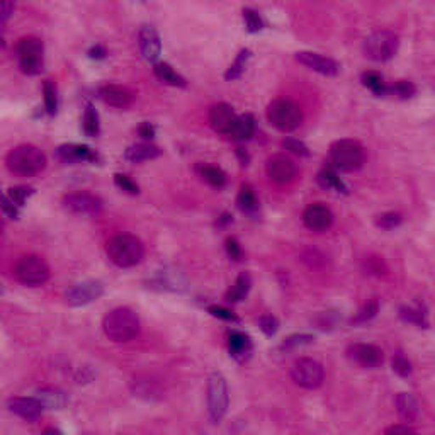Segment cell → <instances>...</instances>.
I'll use <instances>...</instances> for the list:
<instances>
[{"label":"cell","instance_id":"4fadbf2b","mask_svg":"<svg viewBox=\"0 0 435 435\" xmlns=\"http://www.w3.org/2000/svg\"><path fill=\"white\" fill-rule=\"evenodd\" d=\"M240 116L233 110V108L227 102H218L209 109V124L216 133L227 134L231 136L235 131L236 124H238Z\"/></svg>","mask_w":435,"mask_h":435},{"label":"cell","instance_id":"d4e9b609","mask_svg":"<svg viewBox=\"0 0 435 435\" xmlns=\"http://www.w3.org/2000/svg\"><path fill=\"white\" fill-rule=\"evenodd\" d=\"M36 398L41 401V405L45 406V408L60 410L65 408L66 403H69L66 394L63 393L62 390H58V387H41V390H38Z\"/></svg>","mask_w":435,"mask_h":435},{"label":"cell","instance_id":"9c48e42d","mask_svg":"<svg viewBox=\"0 0 435 435\" xmlns=\"http://www.w3.org/2000/svg\"><path fill=\"white\" fill-rule=\"evenodd\" d=\"M291 378L298 386L304 390H316L323 385L325 379V371L318 361L310 357L298 359L291 367Z\"/></svg>","mask_w":435,"mask_h":435},{"label":"cell","instance_id":"5bb4252c","mask_svg":"<svg viewBox=\"0 0 435 435\" xmlns=\"http://www.w3.org/2000/svg\"><path fill=\"white\" fill-rule=\"evenodd\" d=\"M104 294V286L99 280H85V283H78L66 291L65 299L70 306H85L97 301L101 296Z\"/></svg>","mask_w":435,"mask_h":435},{"label":"cell","instance_id":"d6a6232c","mask_svg":"<svg viewBox=\"0 0 435 435\" xmlns=\"http://www.w3.org/2000/svg\"><path fill=\"white\" fill-rule=\"evenodd\" d=\"M84 133L85 136L89 138H96L101 133V122H99V113L94 108L92 104L85 106V113H84Z\"/></svg>","mask_w":435,"mask_h":435},{"label":"cell","instance_id":"816d5d0a","mask_svg":"<svg viewBox=\"0 0 435 435\" xmlns=\"http://www.w3.org/2000/svg\"><path fill=\"white\" fill-rule=\"evenodd\" d=\"M385 435H417V432L408 425H393L386 430Z\"/></svg>","mask_w":435,"mask_h":435},{"label":"cell","instance_id":"2e32d148","mask_svg":"<svg viewBox=\"0 0 435 435\" xmlns=\"http://www.w3.org/2000/svg\"><path fill=\"white\" fill-rule=\"evenodd\" d=\"M347 357L357 366L367 367V369L381 366L383 361H385L383 350L379 347L371 345V343H352V345L347 347Z\"/></svg>","mask_w":435,"mask_h":435},{"label":"cell","instance_id":"f5cc1de1","mask_svg":"<svg viewBox=\"0 0 435 435\" xmlns=\"http://www.w3.org/2000/svg\"><path fill=\"white\" fill-rule=\"evenodd\" d=\"M87 55H89V58H92V60H104V58L108 57V50H106L102 45H94Z\"/></svg>","mask_w":435,"mask_h":435},{"label":"cell","instance_id":"f907efd6","mask_svg":"<svg viewBox=\"0 0 435 435\" xmlns=\"http://www.w3.org/2000/svg\"><path fill=\"white\" fill-rule=\"evenodd\" d=\"M138 134H140L143 140H153L155 138V126L152 122L143 121L140 126H138Z\"/></svg>","mask_w":435,"mask_h":435},{"label":"cell","instance_id":"836d02e7","mask_svg":"<svg viewBox=\"0 0 435 435\" xmlns=\"http://www.w3.org/2000/svg\"><path fill=\"white\" fill-rule=\"evenodd\" d=\"M361 80H362L364 87H367V89H369L374 96L383 97L387 94V85L385 84V80H383V77L379 73L366 72V73H362Z\"/></svg>","mask_w":435,"mask_h":435},{"label":"cell","instance_id":"f1b7e54d","mask_svg":"<svg viewBox=\"0 0 435 435\" xmlns=\"http://www.w3.org/2000/svg\"><path fill=\"white\" fill-rule=\"evenodd\" d=\"M316 180H318V184L322 185L323 189H327V191L347 194V185L343 184V180L340 179L335 170L323 169L322 172H318V176H316Z\"/></svg>","mask_w":435,"mask_h":435},{"label":"cell","instance_id":"ba28073f","mask_svg":"<svg viewBox=\"0 0 435 435\" xmlns=\"http://www.w3.org/2000/svg\"><path fill=\"white\" fill-rule=\"evenodd\" d=\"M14 278L24 286H43L50 279V267L41 257L24 255L14 266Z\"/></svg>","mask_w":435,"mask_h":435},{"label":"cell","instance_id":"f35d334b","mask_svg":"<svg viewBox=\"0 0 435 435\" xmlns=\"http://www.w3.org/2000/svg\"><path fill=\"white\" fill-rule=\"evenodd\" d=\"M378 310H379L378 301H376V299H371V301H367L361 310H359L355 318H352V323H354V325H359V323L369 322V320H373L374 316L378 315Z\"/></svg>","mask_w":435,"mask_h":435},{"label":"cell","instance_id":"7402d4cb","mask_svg":"<svg viewBox=\"0 0 435 435\" xmlns=\"http://www.w3.org/2000/svg\"><path fill=\"white\" fill-rule=\"evenodd\" d=\"M162 155V150L152 143H134L128 146L124 152V160L131 164H141V162L155 160Z\"/></svg>","mask_w":435,"mask_h":435},{"label":"cell","instance_id":"60d3db41","mask_svg":"<svg viewBox=\"0 0 435 435\" xmlns=\"http://www.w3.org/2000/svg\"><path fill=\"white\" fill-rule=\"evenodd\" d=\"M403 221L401 215H398V213H383V215H379L378 218H376V224H378L379 228H383V230H394V228L399 227Z\"/></svg>","mask_w":435,"mask_h":435},{"label":"cell","instance_id":"ffe728a7","mask_svg":"<svg viewBox=\"0 0 435 435\" xmlns=\"http://www.w3.org/2000/svg\"><path fill=\"white\" fill-rule=\"evenodd\" d=\"M57 158L65 164H80V162H97L99 155L96 150L87 145L66 143L57 148Z\"/></svg>","mask_w":435,"mask_h":435},{"label":"cell","instance_id":"277c9868","mask_svg":"<svg viewBox=\"0 0 435 435\" xmlns=\"http://www.w3.org/2000/svg\"><path fill=\"white\" fill-rule=\"evenodd\" d=\"M267 120L279 131L291 133L303 122V110L291 99H276L269 104Z\"/></svg>","mask_w":435,"mask_h":435},{"label":"cell","instance_id":"30bf717a","mask_svg":"<svg viewBox=\"0 0 435 435\" xmlns=\"http://www.w3.org/2000/svg\"><path fill=\"white\" fill-rule=\"evenodd\" d=\"M228 386L220 373L211 374L208 381V410L213 422H220L228 410Z\"/></svg>","mask_w":435,"mask_h":435},{"label":"cell","instance_id":"c3c4849f","mask_svg":"<svg viewBox=\"0 0 435 435\" xmlns=\"http://www.w3.org/2000/svg\"><path fill=\"white\" fill-rule=\"evenodd\" d=\"M2 213L7 218H10V220H17L19 218V208L6 196V194H3L2 197Z\"/></svg>","mask_w":435,"mask_h":435},{"label":"cell","instance_id":"1f68e13d","mask_svg":"<svg viewBox=\"0 0 435 435\" xmlns=\"http://www.w3.org/2000/svg\"><path fill=\"white\" fill-rule=\"evenodd\" d=\"M254 133H255L254 116H252V114H243V116H240L238 124H236L231 138L236 141H247L254 136Z\"/></svg>","mask_w":435,"mask_h":435},{"label":"cell","instance_id":"11a10c76","mask_svg":"<svg viewBox=\"0 0 435 435\" xmlns=\"http://www.w3.org/2000/svg\"><path fill=\"white\" fill-rule=\"evenodd\" d=\"M236 153H238L240 160H242V165H247V164H248V155H247V152H243V148H236Z\"/></svg>","mask_w":435,"mask_h":435},{"label":"cell","instance_id":"7dc6e473","mask_svg":"<svg viewBox=\"0 0 435 435\" xmlns=\"http://www.w3.org/2000/svg\"><path fill=\"white\" fill-rule=\"evenodd\" d=\"M208 311L211 313L213 316H216V318H221V320H227V322H238V318H236L235 313H231L230 310H227V308H221V306H209Z\"/></svg>","mask_w":435,"mask_h":435},{"label":"cell","instance_id":"603a6c76","mask_svg":"<svg viewBox=\"0 0 435 435\" xmlns=\"http://www.w3.org/2000/svg\"><path fill=\"white\" fill-rule=\"evenodd\" d=\"M228 349H230L231 357L236 361H243L252 352V340L243 331H231L228 337Z\"/></svg>","mask_w":435,"mask_h":435},{"label":"cell","instance_id":"8d00e7d4","mask_svg":"<svg viewBox=\"0 0 435 435\" xmlns=\"http://www.w3.org/2000/svg\"><path fill=\"white\" fill-rule=\"evenodd\" d=\"M243 21L248 33H259V31L264 29L262 17H260V14L257 10L250 9V7H245L243 9Z\"/></svg>","mask_w":435,"mask_h":435},{"label":"cell","instance_id":"8992f818","mask_svg":"<svg viewBox=\"0 0 435 435\" xmlns=\"http://www.w3.org/2000/svg\"><path fill=\"white\" fill-rule=\"evenodd\" d=\"M19 66L26 75L41 73L45 66V46L36 36H24L17 41L15 46Z\"/></svg>","mask_w":435,"mask_h":435},{"label":"cell","instance_id":"7bdbcfd3","mask_svg":"<svg viewBox=\"0 0 435 435\" xmlns=\"http://www.w3.org/2000/svg\"><path fill=\"white\" fill-rule=\"evenodd\" d=\"M114 184H116L121 191H124L126 194H131V196H136V194L140 192V187H138L136 182H133L128 176H124V173H116V176H114Z\"/></svg>","mask_w":435,"mask_h":435},{"label":"cell","instance_id":"83f0119b","mask_svg":"<svg viewBox=\"0 0 435 435\" xmlns=\"http://www.w3.org/2000/svg\"><path fill=\"white\" fill-rule=\"evenodd\" d=\"M197 173L201 176V179L204 182H208L211 187L216 189H223L227 185V173L223 172L220 167H215V165H197Z\"/></svg>","mask_w":435,"mask_h":435},{"label":"cell","instance_id":"44dd1931","mask_svg":"<svg viewBox=\"0 0 435 435\" xmlns=\"http://www.w3.org/2000/svg\"><path fill=\"white\" fill-rule=\"evenodd\" d=\"M7 406H9V410L13 411V413L19 415V417L24 418V420H36V418L41 417L43 408H45L38 398H21V397L9 398Z\"/></svg>","mask_w":435,"mask_h":435},{"label":"cell","instance_id":"6da1fadb","mask_svg":"<svg viewBox=\"0 0 435 435\" xmlns=\"http://www.w3.org/2000/svg\"><path fill=\"white\" fill-rule=\"evenodd\" d=\"M106 252H108L110 262L121 269L136 266L145 257L143 242L129 233H117V235L110 236L106 243Z\"/></svg>","mask_w":435,"mask_h":435},{"label":"cell","instance_id":"3957f363","mask_svg":"<svg viewBox=\"0 0 435 435\" xmlns=\"http://www.w3.org/2000/svg\"><path fill=\"white\" fill-rule=\"evenodd\" d=\"M102 328H104L106 337L113 342H129L140 331V320L129 308H114L104 316Z\"/></svg>","mask_w":435,"mask_h":435},{"label":"cell","instance_id":"9a60e30c","mask_svg":"<svg viewBox=\"0 0 435 435\" xmlns=\"http://www.w3.org/2000/svg\"><path fill=\"white\" fill-rule=\"evenodd\" d=\"M303 223L308 230L323 233L334 224V213L323 203H313L304 209Z\"/></svg>","mask_w":435,"mask_h":435},{"label":"cell","instance_id":"ee69618b","mask_svg":"<svg viewBox=\"0 0 435 435\" xmlns=\"http://www.w3.org/2000/svg\"><path fill=\"white\" fill-rule=\"evenodd\" d=\"M283 146L287 150V152L294 153L298 157H308L310 155V148L303 143V141L296 140V138H286L283 141Z\"/></svg>","mask_w":435,"mask_h":435},{"label":"cell","instance_id":"f546056e","mask_svg":"<svg viewBox=\"0 0 435 435\" xmlns=\"http://www.w3.org/2000/svg\"><path fill=\"white\" fill-rule=\"evenodd\" d=\"M250 287H252L250 274L243 272V274H240L238 278H236L235 284H233V286H231V290L227 292V301H230V303L242 301V299L247 298V294H248V291H250Z\"/></svg>","mask_w":435,"mask_h":435},{"label":"cell","instance_id":"ab89813d","mask_svg":"<svg viewBox=\"0 0 435 435\" xmlns=\"http://www.w3.org/2000/svg\"><path fill=\"white\" fill-rule=\"evenodd\" d=\"M415 92H417L415 85L406 80L394 82L393 85L387 87V94H393V96H397L398 99H410L415 96Z\"/></svg>","mask_w":435,"mask_h":435},{"label":"cell","instance_id":"7a4b0ae2","mask_svg":"<svg viewBox=\"0 0 435 435\" xmlns=\"http://www.w3.org/2000/svg\"><path fill=\"white\" fill-rule=\"evenodd\" d=\"M6 165L19 177H33L46 169V155L34 145H19L6 157Z\"/></svg>","mask_w":435,"mask_h":435},{"label":"cell","instance_id":"5b68a950","mask_svg":"<svg viewBox=\"0 0 435 435\" xmlns=\"http://www.w3.org/2000/svg\"><path fill=\"white\" fill-rule=\"evenodd\" d=\"M331 164L342 172H354L366 162V150L355 140H337L330 146Z\"/></svg>","mask_w":435,"mask_h":435},{"label":"cell","instance_id":"ac0fdd59","mask_svg":"<svg viewBox=\"0 0 435 435\" xmlns=\"http://www.w3.org/2000/svg\"><path fill=\"white\" fill-rule=\"evenodd\" d=\"M99 97L110 106V108L126 109L133 104L134 94L128 87L116 85V84H106L99 89Z\"/></svg>","mask_w":435,"mask_h":435},{"label":"cell","instance_id":"7c38bea8","mask_svg":"<svg viewBox=\"0 0 435 435\" xmlns=\"http://www.w3.org/2000/svg\"><path fill=\"white\" fill-rule=\"evenodd\" d=\"M266 170L269 179L278 185L291 184V182H294L296 176H298L296 164L292 162V158L284 155V153H276V155L269 158Z\"/></svg>","mask_w":435,"mask_h":435},{"label":"cell","instance_id":"e575fe53","mask_svg":"<svg viewBox=\"0 0 435 435\" xmlns=\"http://www.w3.org/2000/svg\"><path fill=\"white\" fill-rule=\"evenodd\" d=\"M43 96H45V109L50 116H55L58 110V90L53 80H45L43 84Z\"/></svg>","mask_w":435,"mask_h":435},{"label":"cell","instance_id":"d6986e66","mask_svg":"<svg viewBox=\"0 0 435 435\" xmlns=\"http://www.w3.org/2000/svg\"><path fill=\"white\" fill-rule=\"evenodd\" d=\"M138 43H140V50L145 60L150 63H158V58L162 55V41L155 27H141L140 33H138Z\"/></svg>","mask_w":435,"mask_h":435},{"label":"cell","instance_id":"db71d44e","mask_svg":"<svg viewBox=\"0 0 435 435\" xmlns=\"http://www.w3.org/2000/svg\"><path fill=\"white\" fill-rule=\"evenodd\" d=\"M14 13V3L13 2H2V26H6V22L9 21L10 14Z\"/></svg>","mask_w":435,"mask_h":435},{"label":"cell","instance_id":"cb8c5ba5","mask_svg":"<svg viewBox=\"0 0 435 435\" xmlns=\"http://www.w3.org/2000/svg\"><path fill=\"white\" fill-rule=\"evenodd\" d=\"M236 204H238L240 211L245 213V215H248L252 218H257V215H259V209H260L259 199H257L255 191L252 189V185L243 184L242 187H240L238 197H236Z\"/></svg>","mask_w":435,"mask_h":435},{"label":"cell","instance_id":"bcb514c9","mask_svg":"<svg viewBox=\"0 0 435 435\" xmlns=\"http://www.w3.org/2000/svg\"><path fill=\"white\" fill-rule=\"evenodd\" d=\"M311 340H313V337H311V335H306V334H301V335H291L290 338L284 340V343H283V349H296V347L306 345V343H310Z\"/></svg>","mask_w":435,"mask_h":435},{"label":"cell","instance_id":"9f6ffc18","mask_svg":"<svg viewBox=\"0 0 435 435\" xmlns=\"http://www.w3.org/2000/svg\"><path fill=\"white\" fill-rule=\"evenodd\" d=\"M43 435H62V432L57 429H46L45 432H43Z\"/></svg>","mask_w":435,"mask_h":435},{"label":"cell","instance_id":"4dcf8cb0","mask_svg":"<svg viewBox=\"0 0 435 435\" xmlns=\"http://www.w3.org/2000/svg\"><path fill=\"white\" fill-rule=\"evenodd\" d=\"M250 58H252L250 50L248 48L240 50V53L236 55L235 62L231 63L230 69H228L227 73H224V78H227V80H236V78L242 77V75L245 73V70H247Z\"/></svg>","mask_w":435,"mask_h":435},{"label":"cell","instance_id":"4316f807","mask_svg":"<svg viewBox=\"0 0 435 435\" xmlns=\"http://www.w3.org/2000/svg\"><path fill=\"white\" fill-rule=\"evenodd\" d=\"M153 72H155L158 80L164 82V84H167V85H172V87H185L187 85L185 78L182 77L180 73H177L176 70H173L172 66H170L169 63H165V62L155 63V66H153Z\"/></svg>","mask_w":435,"mask_h":435},{"label":"cell","instance_id":"8fae6325","mask_svg":"<svg viewBox=\"0 0 435 435\" xmlns=\"http://www.w3.org/2000/svg\"><path fill=\"white\" fill-rule=\"evenodd\" d=\"M62 203L70 213H75V215L82 216H96L102 211V208H104V203H102L101 197L96 196V194L84 191L65 194Z\"/></svg>","mask_w":435,"mask_h":435},{"label":"cell","instance_id":"b9f144b4","mask_svg":"<svg viewBox=\"0 0 435 435\" xmlns=\"http://www.w3.org/2000/svg\"><path fill=\"white\" fill-rule=\"evenodd\" d=\"M391 366H393L394 373H397L398 376H401V378H406V376L411 374V364L408 359L401 354V352L394 354L393 361H391Z\"/></svg>","mask_w":435,"mask_h":435},{"label":"cell","instance_id":"681fc988","mask_svg":"<svg viewBox=\"0 0 435 435\" xmlns=\"http://www.w3.org/2000/svg\"><path fill=\"white\" fill-rule=\"evenodd\" d=\"M227 254L228 257H230L231 260H236L238 262L240 259H242V247H240V243L236 242L233 236H230V238H227Z\"/></svg>","mask_w":435,"mask_h":435},{"label":"cell","instance_id":"d590c367","mask_svg":"<svg viewBox=\"0 0 435 435\" xmlns=\"http://www.w3.org/2000/svg\"><path fill=\"white\" fill-rule=\"evenodd\" d=\"M399 316L401 320L408 323H415L418 327H429V322H427L425 313L422 310H417V308H408V306H403L399 308Z\"/></svg>","mask_w":435,"mask_h":435},{"label":"cell","instance_id":"74e56055","mask_svg":"<svg viewBox=\"0 0 435 435\" xmlns=\"http://www.w3.org/2000/svg\"><path fill=\"white\" fill-rule=\"evenodd\" d=\"M34 194V189L33 187H26V185H17V187H10L7 189L6 196L9 197L13 203L17 206V208H22L26 203V199L29 196H33Z\"/></svg>","mask_w":435,"mask_h":435},{"label":"cell","instance_id":"52a82bcc","mask_svg":"<svg viewBox=\"0 0 435 435\" xmlns=\"http://www.w3.org/2000/svg\"><path fill=\"white\" fill-rule=\"evenodd\" d=\"M399 46L398 34L390 29L374 31L364 41V55L373 62H387L397 55Z\"/></svg>","mask_w":435,"mask_h":435},{"label":"cell","instance_id":"e0dca14e","mask_svg":"<svg viewBox=\"0 0 435 435\" xmlns=\"http://www.w3.org/2000/svg\"><path fill=\"white\" fill-rule=\"evenodd\" d=\"M296 60L306 69L313 70L316 73H322L325 77H337L340 73V63L335 62L334 58L323 57L320 53H313V51H298L296 53Z\"/></svg>","mask_w":435,"mask_h":435},{"label":"cell","instance_id":"f6af8a7d","mask_svg":"<svg viewBox=\"0 0 435 435\" xmlns=\"http://www.w3.org/2000/svg\"><path fill=\"white\" fill-rule=\"evenodd\" d=\"M259 325H260V330H262L264 334L267 335V337H272V335L278 334V330H279L278 318H276V316H272V315L260 316Z\"/></svg>","mask_w":435,"mask_h":435},{"label":"cell","instance_id":"484cf974","mask_svg":"<svg viewBox=\"0 0 435 435\" xmlns=\"http://www.w3.org/2000/svg\"><path fill=\"white\" fill-rule=\"evenodd\" d=\"M398 415L405 422H413L418 415V401L411 393H399L397 397Z\"/></svg>","mask_w":435,"mask_h":435}]
</instances>
